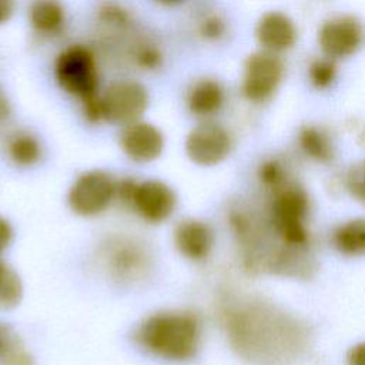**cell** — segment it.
<instances>
[{
    "label": "cell",
    "instance_id": "8fae6325",
    "mask_svg": "<svg viewBox=\"0 0 365 365\" xmlns=\"http://www.w3.org/2000/svg\"><path fill=\"white\" fill-rule=\"evenodd\" d=\"M123 153L134 163L145 164L157 160L164 150V135L158 127L138 120L123 125L118 137Z\"/></svg>",
    "mask_w": 365,
    "mask_h": 365
},
{
    "label": "cell",
    "instance_id": "f1b7e54d",
    "mask_svg": "<svg viewBox=\"0 0 365 365\" xmlns=\"http://www.w3.org/2000/svg\"><path fill=\"white\" fill-rule=\"evenodd\" d=\"M349 365H365V342L354 345L348 352Z\"/></svg>",
    "mask_w": 365,
    "mask_h": 365
},
{
    "label": "cell",
    "instance_id": "277c9868",
    "mask_svg": "<svg viewBox=\"0 0 365 365\" xmlns=\"http://www.w3.org/2000/svg\"><path fill=\"white\" fill-rule=\"evenodd\" d=\"M272 224L285 245L304 248L308 232L304 220L308 212L307 192L297 184H284L275 190L272 201Z\"/></svg>",
    "mask_w": 365,
    "mask_h": 365
},
{
    "label": "cell",
    "instance_id": "2e32d148",
    "mask_svg": "<svg viewBox=\"0 0 365 365\" xmlns=\"http://www.w3.org/2000/svg\"><path fill=\"white\" fill-rule=\"evenodd\" d=\"M6 150L10 160L19 167L36 165L43 155V148L38 138L26 130H19L10 134Z\"/></svg>",
    "mask_w": 365,
    "mask_h": 365
},
{
    "label": "cell",
    "instance_id": "5b68a950",
    "mask_svg": "<svg viewBox=\"0 0 365 365\" xmlns=\"http://www.w3.org/2000/svg\"><path fill=\"white\" fill-rule=\"evenodd\" d=\"M148 91L135 80H115L100 94L101 120L127 125L141 120L148 107Z\"/></svg>",
    "mask_w": 365,
    "mask_h": 365
},
{
    "label": "cell",
    "instance_id": "4316f807",
    "mask_svg": "<svg viewBox=\"0 0 365 365\" xmlns=\"http://www.w3.org/2000/svg\"><path fill=\"white\" fill-rule=\"evenodd\" d=\"M10 117H11V104L6 91L0 86V130L7 124Z\"/></svg>",
    "mask_w": 365,
    "mask_h": 365
},
{
    "label": "cell",
    "instance_id": "9a60e30c",
    "mask_svg": "<svg viewBox=\"0 0 365 365\" xmlns=\"http://www.w3.org/2000/svg\"><path fill=\"white\" fill-rule=\"evenodd\" d=\"M31 27L40 33L57 34L66 23V10L60 0H33L29 7Z\"/></svg>",
    "mask_w": 365,
    "mask_h": 365
},
{
    "label": "cell",
    "instance_id": "4fadbf2b",
    "mask_svg": "<svg viewBox=\"0 0 365 365\" xmlns=\"http://www.w3.org/2000/svg\"><path fill=\"white\" fill-rule=\"evenodd\" d=\"M255 37L262 50L278 54L295 44L297 27L285 13L268 11L257 23Z\"/></svg>",
    "mask_w": 365,
    "mask_h": 365
},
{
    "label": "cell",
    "instance_id": "9c48e42d",
    "mask_svg": "<svg viewBox=\"0 0 365 365\" xmlns=\"http://www.w3.org/2000/svg\"><path fill=\"white\" fill-rule=\"evenodd\" d=\"M364 40L361 21L349 14L336 16L322 23L318 30V44L322 54L338 60L355 54Z\"/></svg>",
    "mask_w": 365,
    "mask_h": 365
},
{
    "label": "cell",
    "instance_id": "f546056e",
    "mask_svg": "<svg viewBox=\"0 0 365 365\" xmlns=\"http://www.w3.org/2000/svg\"><path fill=\"white\" fill-rule=\"evenodd\" d=\"M16 11V0H0V24L7 23Z\"/></svg>",
    "mask_w": 365,
    "mask_h": 365
},
{
    "label": "cell",
    "instance_id": "d6986e66",
    "mask_svg": "<svg viewBox=\"0 0 365 365\" xmlns=\"http://www.w3.org/2000/svg\"><path fill=\"white\" fill-rule=\"evenodd\" d=\"M23 298V284L19 274L6 262L0 261V309H11Z\"/></svg>",
    "mask_w": 365,
    "mask_h": 365
},
{
    "label": "cell",
    "instance_id": "83f0119b",
    "mask_svg": "<svg viewBox=\"0 0 365 365\" xmlns=\"http://www.w3.org/2000/svg\"><path fill=\"white\" fill-rule=\"evenodd\" d=\"M13 240V228L7 220L0 217V252H3Z\"/></svg>",
    "mask_w": 365,
    "mask_h": 365
},
{
    "label": "cell",
    "instance_id": "7a4b0ae2",
    "mask_svg": "<svg viewBox=\"0 0 365 365\" xmlns=\"http://www.w3.org/2000/svg\"><path fill=\"white\" fill-rule=\"evenodd\" d=\"M58 86L81 101L84 117L90 123H100V77L93 51L81 44H73L60 51L54 63Z\"/></svg>",
    "mask_w": 365,
    "mask_h": 365
},
{
    "label": "cell",
    "instance_id": "d4e9b609",
    "mask_svg": "<svg viewBox=\"0 0 365 365\" xmlns=\"http://www.w3.org/2000/svg\"><path fill=\"white\" fill-rule=\"evenodd\" d=\"M100 20L114 29H124L130 24V16L128 13L118 4L107 3L104 4L98 11Z\"/></svg>",
    "mask_w": 365,
    "mask_h": 365
},
{
    "label": "cell",
    "instance_id": "603a6c76",
    "mask_svg": "<svg viewBox=\"0 0 365 365\" xmlns=\"http://www.w3.org/2000/svg\"><path fill=\"white\" fill-rule=\"evenodd\" d=\"M0 365H36V361L26 349L23 341L16 335L9 348L0 356Z\"/></svg>",
    "mask_w": 365,
    "mask_h": 365
},
{
    "label": "cell",
    "instance_id": "7402d4cb",
    "mask_svg": "<svg viewBox=\"0 0 365 365\" xmlns=\"http://www.w3.org/2000/svg\"><path fill=\"white\" fill-rule=\"evenodd\" d=\"M345 184L349 194L361 204H365V160H361L349 167Z\"/></svg>",
    "mask_w": 365,
    "mask_h": 365
},
{
    "label": "cell",
    "instance_id": "3957f363",
    "mask_svg": "<svg viewBox=\"0 0 365 365\" xmlns=\"http://www.w3.org/2000/svg\"><path fill=\"white\" fill-rule=\"evenodd\" d=\"M98 259L108 277L121 284H131L147 277L151 255L134 237L110 235L98 247Z\"/></svg>",
    "mask_w": 365,
    "mask_h": 365
},
{
    "label": "cell",
    "instance_id": "1f68e13d",
    "mask_svg": "<svg viewBox=\"0 0 365 365\" xmlns=\"http://www.w3.org/2000/svg\"><path fill=\"white\" fill-rule=\"evenodd\" d=\"M160 4H165V6H171V4H177V3H181L182 0H154Z\"/></svg>",
    "mask_w": 365,
    "mask_h": 365
},
{
    "label": "cell",
    "instance_id": "ffe728a7",
    "mask_svg": "<svg viewBox=\"0 0 365 365\" xmlns=\"http://www.w3.org/2000/svg\"><path fill=\"white\" fill-rule=\"evenodd\" d=\"M308 77L312 86L318 90L329 87L336 77L335 60L328 57L314 60L308 67Z\"/></svg>",
    "mask_w": 365,
    "mask_h": 365
},
{
    "label": "cell",
    "instance_id": "6da1fadb",
    "mask_svg": "<svg viewBox=\"0 0 365 365\" xmlns=\"http://www.w3.org/2000/svg\"><path fill=\"white\" fill-rule=\"evenodd\" d=\"M134 338L150 355L170 362H187L200 349L201 322L188 311H160L143 319Z\"/></svg>",
    "mask_w": 365,
    "mask_h": 365
},
{
    "label": "cell",
    "instance_id": "44dd1931",
    "mask_svg": "<svg viewBox=\"0 0 365 365\" xmlns=\"http://www.w3.org/2000/svg\"><path fill=\"white\" fill-rule=\"evenodd\" d=\"M258 178L265 187L272 190H278L281 185H284V182H287L284 165L274 158L261 163L258 168Z\"/></svg>",
    "mask_w": 365,
    "mask_h": 365
},
{
    "label": "cell",
    "instance_id": "8992f818",
    "mask_svg": "<svg viewBox=\"0 0 365 365\" xmlns=\"http://www.w3.org/2000/svg\"><path fill=\"white\" fill-rule=\"evenodd\" d=\"M117 181L103 170L83 173L70 187L67 201L73 212L83 217L98 215L115 198Z\"/></svg>",
    "mask_w": 365,
    "mask_h": 365
},
{
    "label": "cell",
    "instance_id": "ba28073f",
    "mask_svg": "<svg viewBox=\"0 0 365 365\" xmlns=\"http://www.w3.org/2000/svg\"><path fill=\"white\" fill-rule=\"evenodd\" d=\"M231 145V137L221 124L202 121L187 134L184 147L192 163L202 167H211L228 157Z\"/></svg>",
    "mask_w": 365,
    "mask_h": 365
},
{
    "label": "cell",
    "instance_id": "484cf974",
    "mask_svg": "<svg viewBox=\"0 0 365 365\" xmlns=\"http://www.w3.org/2000/svg\"><path fill=\"white\" fill-rule=\"evenodd\" d=\"M198 33L205 40L217 41L225 34V21L218 14H208L200 21Z\"/></svg>",
    "mask_w": 365,
    "mask_h": 365
},
{
    "label": "cell",
    "instance_id": "5bb4252c",
    "mask_svg": "<svg viewBox=\"0 0 365 365\" xmlns=\"http://www.w3.org/2000/svg\"><path fill=\"white\" fill-rule=\"evenodd\" d=\"M224 98L225 94L221 83L214 78H200L187 93V107L191 114L207 118L220 111Z\"/></svg>",
    "mask_w": 365,
    "mask_h": 365
},
{
    "label": "cell",
    "instance_id": "4dcf8cb0",
    "mask_svg": "<svg viewBox=\"0 0 365 365\" xmlns=\"http://www.w3.org/2000/svg\"><path fill=\"white\" fill-rule=\"evenodd\" d=\"M16 338V334L4 324H0V356L9 348L11 341Z\"/></svg>",
    "mask_w": 365,
    "mask_h": 365
},
{
    "label": "cell",
    "instance_id": "e0dca14e",
    "mask_svg": "<svg viewBox=\"0 0 365 365\" xmlns=\"http://www.w3.org/2000/svg\"><path fill=\"white\" fill-rule=\"evenodd\" d=\"M298 144L307 157L318 163L327 164L334 160L335 150L332 140L321 127L304 125L298 133Z\"/></svg>",
    "mask_w": 365,
    "mask_h": 365
},
{
    "label": "cell",
    "instance_id": "7c38bea8",
    "mask_svg": "<svg viewBox=\"0 0 365 365\" xmlns=\"http://www.w3.org/2000/svg\"><path fill=\"white\" fill-rule=\"evenodd\" d=\"M174 245L178 252L191 259H205L214 245L212 228L200 220L184 218L174 228Z\"/></svg>",
    "mask_w": 365,
    "mask_h": 365
},
{
    "label": "cell",
    "instance_id": "d6a6232c",
    "mask_svg": "<svg viewBox=\"0 0 365 365\" xmlns=\"http://www.w3.org/2000/svg\"><path fill=\"white\" fill-rule=\"evenodd\" d=\"M358 140H359V143H361V144L365 147V130H364V131L359 134V138H358Z\"/></svg>",
    "mask_w": 365,
    "mask_h": 365
},
{
    "label": "cell",
    "instance_id": "30bf717a",
    "mask_svg": "<svg viewBox=\"0 0 365 365\" xmlns=\"http://www.w3.org/2000/svg\"><path fill=\"white\" fill-rule=\"evenodd\" d=\"M127 207L134 210L147 222L160 224L173 215L177 207V195L164 181H135Z\"/></svg>",
    "mask_w": 365,
    "mask_h": 365
},
{
    "label": "cell",
    "instance_id": "ac0fdd59",
    "mask_svg": "<svg viewBox=\"0 0 365 365\" xmlns=\"http://www.w3.org/2000/svg\"><path fill=\"white\" fill-rule=\"evenodd\" d=\"M334 245L344 255L365 254V218L351 220L334 232Z\"/></svg>",
    "mask_w": 365,
    "mask_h": 365
},
{
    "label": "cell",
    "instance_id": "cb8c5ba5",
    "mask_svg": "<svg viewBox=\"0 0 365 365\" xmlns=\"http://www.w3.org/2000/svg\"><path fill=\"white\" fill-rule=\"evenodd\" d=\"M133 57L137 66L144 70H154L160 67L163 61L161 51L154 44H150V43L137 44V47L134 48Z\"/></svg>",
    "mask_w": 365,
    "mask_h": 365
},
{
    "label": "cell",
    "instance_id": "52a82bcc",
    "mask_svg": "<svg viewBox=\"0 0 365 365\" xmlns=\"http://www.w3.org/2000/svg\"><path fill=\"white\" fill-rule=\"evenodd\" d=\"M284 77V63L277 53L258 50L244 63L241 93L251 103L268 100Z\"/></svg>",
    "mask_w": 365,
    "mask_h": 365
}]
</instances>
